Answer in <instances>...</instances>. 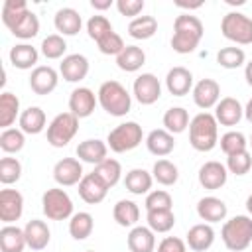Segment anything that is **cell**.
<instances>
[{
  "instance_id": "1",
  "label": "cell",
  "mask_w": 252,
  "mask_h": 252,
  "mask_svg": "<svg viewBox=\"0 0 252 252\" xmlns=\"http://www.w3.org/2000/svg\"><path fill=\"white\" fill-rule=\"evenodd\" d=\"M205 28L203 22L193 14H179L173 22V35H171V47L175 53L187 55L193 53L201 39H203Z\"/></svg>"
},
{
  "instance_id": "2",
  "label": "cell",
  "mask_w": 252,
  "mask_h": 252,
  "mask_svg": "<svg viewBox=\"0 0 252 252\" xmlns=\"http://www.w3.org/2000/svg\"><path fill=\"white\" fill-rule=\"evenodd\" d=\"M96 98H98L100 108L110 116L120 118L132 110V94L128 93V89L122 83H118L114 79L100 83V87L96 91Z\"/></svg>"
},
{
  "instance_id": "3",
  "label": "cell",
  "mask_w": 252,
  "mask_h": 252,
  "mask_svg": "<svg viewBox=\"0 0 252 252\" xmlns=\"http://www.w3.org/2000/svg\"><path fill=\"white\" fill-rule=\"evenodd\" d=\"M189 144L197 152H211L219 144V122L211 112H199L189 122Z\"/></svg>"
},
{
  "instance_id": "4",
  "label": "cell",
  "mask_w": 252,
  "mask_h": 252,
  "mask_svg": "<svg viewBox=\"0 0 252 252\" xmlns=\"http://www.w3.org/2000/svg\"><path fill=\"white\" fill-rule=\"evenodd\" d=\"M220 238L224 246L232 252H242L252 244V217L236 215L224 220L220 228Z\"/></svg>"
},
{
  "instance_id": "5",
  "label": "cell",
  "mask_w": 252,
  "mask_h": 252,
  "mask_svg": "<svg viewBox=\"0 0 252 252\" xmlns=\"http://www.w3.org/2000/svg\"><path fill=\"white\" fill-rule=\"evenodd\" d=\"M144 140V130L138 122L134 120H126L118 126H114L108 136H106V146L114 152V154H124L130 152L134 148H138Z\"/></svg>"
},
{
  "instance_id": "6",
  "label": "cell",
  "mask_w": 252,
  "mask_h": 252,
  "mask_svg": "<svg viewBox=\"0 0 252 252\" xmlns=\"http://www.w3.org/2000/svg\"><path fill=\"white\" fill-rule=\"evenodd\" d=\"M220 33L236 43V45H250L252 43V18L242 12H228L220 20Z\"/></svg>"
},
{
  "instance_id": "7",
  "label": "cell",
  "mask_w": 252,
  "mask_h": 252,
  "mask_svg": "<svg viewBox=\"0 0 252 252\" xmlns=\"http://www.w3.org/2000/svg\"><path fill=\"white\" fill-rule=\"evenodd\" d=\"M73 199L61 187H51L41 195V211L49 220H69L73 213Z\"/></svg>"
},
{
  "instance_id": "8",
  "label": "cell",
  "mask_w": 252,
  "mask_h": 252,
  "mask_svg": "<svg viewBox=\"0 0 252 252\" xmlns=\"http://www.w3.org/2000/svg\"><path fill=\"white\" fill-rule=\"evenodd\" d=\"M79 132V118L75 114L59 112L49 124H47V144L53 148H65Z\"/></svg>"
},
{
  "instance_id": "9",
  "label": "cell",
  "mask_w": 252,
  "mask_h": 252,
  "mask_svg": "<svg viewBox=\"0 0 252 252\" xmlns=\"http://www.w3.org/2000/svg\"><path fill=\"white\" fill-rule=\"evenodd\" d=\"M132 94L144 106L156 104L159 100V96H161V83L154 73H142V75H138L134 79Z\"/></svg>"
},
{
  "instance_id": "10",
  "label": "cell",
  "mask_w": 252,
  "mask_h": 252,
  "mask_svg": "<svg viewBox=\"0 0 252 252\" xmlns=\"http://www.w3.org/2000/svg\"><path fill=\"white\" fill-rule=\"evenodd\" d=\"M85 177L83 161L79 158H63L53 165V179L59 187H73L79 185Z\"/></svg>"
},
{
  "instance_id": "11",
  "label": "cell",
  "mask_w": 252,
  "mask_h": 252,
  "mask_svg": "<svg viewBox=\"0 0 252 252\" xmlns=\"http://www.w3.org/2000/svg\"><path fill=\"white\" fill-rule=\"evenodd\" d=\"M191 96H193V102L203 110H211L219 104L220 100V85L215 81V79H201L193 85V91H191Z\"/></svg>"
},
{
  "instance_id": "12",
  "label": "cell",
  "mask_w": 252,
  "mask_h": 252,
  "mask_svg": "<svg viewBox=\"0 0 252 252\" xmlns=\"http://www.w3.org/2000/svg\"><path fill=\"white\" fill-rule=\"evenodd\" d=\"M96 104H98V98H96L94 91L89 87H77L69 94V112L75 114L79 120L89 118L94 112Z\"/></svg>"
},
{
  "instance_id": "13",
  "label": "cell",
  "mask_w": 252,
  "mask_h": 252,
  "mask_svg": "<svg viewBox=\"0 0 252 252\" xmlns=\"http://www.w3.org/2000/svg\"><path fill=\"white\" fill-rule=\"evenodd\" d=\"M197 179H199V185L203 189H209V191H217L220 187H224L226 179H228V169L224 163L220 161H205L201 167H199V173H197Z\"/></svg>"
},
{
  "instance_id": "14",
  "label": "cell",
  "mask_w": 252,
  "mask_h": 252,
  "mask_svg": "<svg viewBox=\"0 0 252 252\" xmlns=\"http://www.w3.org/2000/svg\"><path fill=\"white\" fill-rule=\"evenodd\" d=\"M24 215V195L18 189L0 191V220L4 224H14Z\"/></svg>"
},
{
  "instance_id": "15",
  "label": "cell",
  "mask_w": 252,
  "mask_h": 252,
  "mask_svg": "<svg viewBox=\"0 0 252 252\" xmlns=\"http://www.w3.org/2000/svg\"><path fill=\"white\" fill-rule=\"evenodd\" d=\"M89 59L83 53H69L59 63V75L67 83H81L89 75Z\"/></svg>"
},
{
  "instance_id": "16",
  "label": "cell",
  "mask_w": 252,
  "mask_h": 252,
  "mask_svg": "<svg viewBox=\"0 0 252 252\" xmlns=\"http://www.w3.org/2000/svg\"><path fill=\"white\" fill-rule=\"evenodd\" d=\"M59 83V71H55L51 65H37L30 75V89L35 94H49L57 89Z\"/></svg>"
},
{
  "instance_id": "17",
  "label": "cell",
  "mask_w": 252,
  "mask_h": 252,
  "mask_svg": "<svg viewBox=\"0 0 252 252\" xmlns=\"http://www.w3.org/2000/svg\"><path fill=\"white\" fill-rule=\"evenodd\" d=\"M193 73L187 67H171L165 75V89L173 96H185L193 91Z\"/></svg>"
},
{
  "instance_id": "18",
  "label": "cell",
  "mask_w": 252,
  "mask_h": 252,
  "mask_svg": "<svg viewBox=\"0 0 252 252\" xmlns=\"http://www.w3.org/2000/svg\"><path fill=\"white\" fill-rule=\"evenodd\" d=\"M79 189V197L87 203V205H98L104 201L106 193H108V187L98 179V175L94 171L91 173H85V177L81 179V183L77 185Z\"/></svg>"
},
{
  "instance_id": "19",
  "label": "cell",
  "mask_w": 252,
  "mask_h": 252,
  "mask_svg": "<svg viewBox=\"0 0 252 252\" xmlns=\"http://www.w3.org/2000/svg\"><path fill=\"white\" fill-rule=\"evenodd\" d=\"M24 234H26V242H28V248L33 250V252H41L47 248L49 240H51V230L47 226L45 220L41 219H32L26 222L24 226Z\"/></svg>"
},
{
  "instance_id": "20",
  "label": "cell",
  "mask_w": 252,
  "mask_h": 252,
  "mask_svg": "<svg viewBox=\"0 0 252 252\" xmlns=\"http://www.w3.org/2000/svg\"><path fill=\"white\" fill-rule=\"evenodd\" d=\"M197 215L201 220L209 222V224H215V222H220L226 219L228 215V207L222 199L215 197V195H207V197H201L199 203H197Z\"/></svg>"
},
{
  "instance_id": "21",
  "label": "cell",
  "mask_w": 252,
  "mask_h": 252,
  "mask_svg": "<svg viewBox=\"0 0 252 252\" xmlns=\"http://www.w3.org/2000/svg\"><path fill=\"white\" fill-rule=\"evenodd\" d=\"M215 118L220 126H236L244 118V106L234 96H224L215 106Z\"/></svg>"
},
{
  "instance_id": "22",
  "label": "cell",
  "mask_w": 252,
  "mask_h": 252,
  "mask_svg": "<svg viewBox=\"0 0 252 252\" xmlns=\"http://www.w3.org/2000/svg\"><path fill=\"white\" fill-rule=\"evenodd\" d=\"M215 242V228L209 224V222H199V224H193L189 230H187V238H185V244L189 250L193 252H205L213 246Z\"/></svg>"
},
{
  "instance_id": "23",
  "label": "cell",
  "mask_w": 252,
  "mask_h": 252,
  "mask_svg": "<svg viewBox=\"0 0 252 252\" xmlns=\"http://www.w3.org/2000/svg\"><path fill=\"white\" fill-rule=\"evenodd\" d=\"M53 26L59 32V35H77L83 28V18L75 8H59L53 16Z\"/></svg>"
},
{
  "instance_id": "24",
  "label": "cell",
  "mask_w": 252,
  "mask_h": 252,
  "mask_svg": "<svg viewBox=\"0 0 252 252\" xmlns=\"http://www.w3.org/2000/svg\"><path fill=\"white\" fill-rule=\"evenodd\" d=\"M8 59H10V63H12L16 69H20V71H28V69L33 71V69L37 67L39 51H37V47H33L32 43L22 41V43H16V45L10 49Z\"/></svg>"
},
{
  "instance_id": "25",
  "label": "cell",
  "mask_w": 252,
  "mask_h": 252,
  "mask_svg": "<svg viewBox=\"0 0 252 252\" xmlns=\"http://www.w3.org/2000/svg\"><path fill=\"white\" fill-rule=\"evenodd\" d=\"M126 244L130 252H154L156 250V232L150 226L136 224L130 228L126 236Z\"/></svg>"
},
{
  "instance_id": "26",
  "label": "cell",
  "mask_w": 252,
  "mask_h": 252,
  "mask_svg": "<svg viewBox=\"0 0 252 252\" xmlns=\"http://www.w3.org/2000/svg\"><path fill=\"white\" fill-rule=\"evenodd\" d=\"M146 148L156 158H165L175 148V138L165 128H156L146 136Z\"/></svg>"
},
{
  "instance_id": "27",
  "label": "cell",
  "mask_w": 252,
  "mask_h": 252,
  "mask_svg": "<svg viewBox=\"0 0 252 252\" xmlns=\"http://www.w3.org/2000/svg\"><path fill=\"white\" fill-rule=\"evenodd\" d=\"M75 152H77V158H79L83 163L98 165L100 161L106 159L108 146H106V142H102V140H98V138H89V140L79 142V146H77Z\"/></svg>"
},
{
  "instance_id": "28",
  "label": "cell",
  "mask_w": 252,
  "mask_h": 252,
  "mask_svg": "<svg viewBox=\"0 0 252 252\" xmlns=\"http://www.w3.org/2000/svg\"><path fill=\"white\" fill-rule=\"evenodd\" d=\"M18 128L30 136L41 134L47 128V116L39 106H28L18 118Z\"/></svg>"
},
{
  "instance_id": "29",
  "label": "cell",
  "mask_w": 252,
  "mask_h": 252,
  "mask_svg": "<svg viewBox=\"0 0 252 252\" xmlns=\"http://www.w3.org/2000/svg\"><path fill=\"white\" fill-rule=\"evenodd\" d=\"M152 185H154L152 173L142 167H134L124 175V187L132 195H148L152 191Z\"/></svg>"
},
{
  "instance_id": "30",
  "label": "cell",
  "mask_w": 252,
  "mask_h": 252,
  "mask_svg": "<svg viewBox=\"0 0 252 252\" xmlns=\"http://www.w3.org/2000/svg\"><path fill=\"white\" fill-rule=\"evenodd\" d=\"M28 246L24 228L16 224H4L0 228V250L2 252H24Z\"/></svg>"
},
{
  "instance_id": "31",
  "label": "cell",
  "mask_w": 252,
  "mask_h": 252,
  "mask_svg": "<svg viewBox=\"0 0 252 252\" xmlns=\"http://www.w3.org/2000/svg\"><path fill=\"white\" fill-rule=\"evenodd\" d=\"M112 217H114V220H116L118 226L132 228L140 220V207L134 201H130V199H120L112 207Z\"/></svg>"
},
{
  "instance_id": "32",
  "label": "cell",
  "mask_w": 252,
  "mask_h": 252,
  "mask_svg": "<svg viewBox=\"0 0 252 252\" xmlns=\"http://www.w3.org/2000/svg\"><path fill=\"white\" fill-rule=\"evenodd\" d=\"M10 33H12L14 37L22 39V41H28V39L35 37V35L39 33V18H37L32 10L24 12V14L14 22V26L10 28Z\"/></svg>"
},
{
  "instance_id": "33",
  "label": "cell",
  "mask_w": 252,
  "mask_h": 252,
  "mask_svg": "<svg viewBox=\"0 0 252 252\" xmlns=\"http://www.w3.org/2000/svg\"><path fill=\"white\" fill-rule=\"evenodd\" d=\"M22 110H20V98L10 93V91H4L0 94V128L6 130V128H12V124L16 122V118H20Z\"/></svg>"
},
{
  "instance_id": "34",
  "label": "cell",
  "mask_w": 252,
  "mask_h": 252,
  "mask_svg": "<svg viewBox=\"0 0 252 252\" xmlns=\"http://www.w3.org/2000/svg\"><path fill=\"white\" fill-rule=\"evenodd\" d=\"M146 63V53L142 47L138 45H126L122 49V53L116 57V65L118 69L126 71V73H136L142 69V65Z\"/></svg>"
},
{
  "instance_id": "35",
  "label": "cell",
  "mask_w": 252,
  "mask_h": 252,
  "mask_svg": "<svg viewBox=\"0 0 252 252\" xmlns=\"http://www.w3.org/2000/svg\"><path fill=\"white\" fill-rule=\"evenodd\" d=\"M94 230V219L87 211H79L69 219V234L73 240H87Z\"/></svg>"
},
{
  "instance_id": "36",
  "label": "cell",
  "mask_w": 252,
  "mask_h": 252,
  "mask_svg": "<svg viewBox=\"0 0 252 252\" xmlns=\"http://www.w3.org/2000/svg\"><path fill=\"white\" fill-rule=\"evenodd\" d=\"M161 122H163V128L169 132V134H181V132H185L187 128H189V112L183 108V106H171V108H167L165 112H163V118H161Z\"/></svg>"
},
{
  "instance_id": "37",
  "label": "cell",
  "mask_w": 252,
  "mask_h": 252,
  "mask_svg": "<svg viewBox=\"0 0 252 252\" xmlns=\"http://www.w3.org/2000/svg\"><path fill=\"white\" fill-rule=\"evenodd\" d=\"M158 32V20L154 16H138L128 24V35L132 39H150Z\"/></svg>"
},
{
  "instance_id": "38",
  "label": "cell",
  "mask_w": 252,
  "mask_h": 252,
  "mask_svg": "<svg viewBox=\"0 0 252 252\" xmlns=\"http://www.w3.org/2000/svg\"><path fill=\"white\" fill-rule=\"evenodd\" d=\"M152 177H154V181H158L159 185L171 187V185H175L177 179H179V169H177V165H175L173 161L161 158V159H158V161L154 163V167H152Z\"/></svg>"
},
{
  "instance_id": "39",
  "label": "cell",
  "mask_w": 252,
  "mask_h": 252,
  "mask_svg": "<svg viewBox=\"0 0 252 252\" xmlns=\"http://www.w3.org/2000/svg\"><path fill=\"white\" fill-rule=\"evenodd\" d=\"M93 171L98 175V179H100L108 189L114 187V185L122 179V165H120V161L114 159V158H106L104 161H100L98 165H94Z\"/></svg>"
},
{
  "instance_id": "40",
  "label": "cell",
  "mask_w": 252,
  "mask_h": 252,
  "mask_svg": "<svg viewBox=\"0 0 252 252\" xmlns=\"http://www.w3.org/2000/svg\"><path fill=\"white\" fill-rule=\"evenodd\" d=\"M146 222L156 234H165L175 226V215L173 211H148Z\"/></svg>"
},
{
  "instance_id": "41",
  "label": "cell",
  "mask_w": 252,
  "mask_h": 252,
  "mask_svg": "<svg viewBox=\"0 0 252 252\" xmlns=\"http://www.w3.org/2000/svg\"><path fill=\"white\" fill-rule=\"evenodd\" d=\"M220 144V150L224 152V156H234V154H240V152H246L248 150V140L242 132L238 130H228L220 136L219 140Z\"/></svg>"
},
{
  "instance_id": "42",
  "label": "cell",
  "mask_w": 252,
  "mask_h": 252,
  "mask_svg": "<svg viewBox=\"0 0 252 252\" xmlns=\"http://www.w3.org/2000/svg\"><path fill=\"white\" fill-rule=\"evenodd\" d=\"M65 51H67V41L59 33H51V35L43 37V41L39 45V53L45 59H63Z\"/></svg>"
},
{
  "instance_id": "43",
  "label": "cell",
  "mask_w": 252,
  "mask_h": 252,
  "mask_svg": "<svg viewBox=\"0 0 252 252\" xmlns=\"http://www.w3.org/2000/svg\"><path fill=\"white\" fill-rule=\"evenodd\" d=\"M26 144V134L20 128H6L0 134V150L4 154H18L24 150Z\"/></svg>"
},
{
  "instance_id": "44",
  "label": "cell",
  "mask_w": 252,
  "mask_h": 252,
  "mask_svg": "<svg viewBox=\"0 0 252 252\" xmlns=\"http://www.w3.org/2000/svg\"><path fill=\"white\" fill-rule=\"evenodd\" d=\"M217 63L224 69H238V67L246 65V53L242 47H236V45L222 47L217 53Z\"/></svg>"
},
{
  "instance_id": "45",
  "label": "cell",
  "mask_w": 252,
  "mask_h": 252,
  "mask_svg": "<svg viewBox=\"0 0 252 252\" xmlns=\"http://www.w3.org/2000/svg\"><path fill=\"white\" fill-rule=\"evenodd\" d=\"M20 177H22V163H20V159L4 156L0 159V183L2 185H12V183L20 181Z\"/></svg>"
},
{
  "instance_id": "46",
  "label": "cell",
  "mask_w": 252,
  "mask_h": 252,
  "mask_svg": "<svg viewBox=\"0 0 252 252\" xmlns=\"http://www.w3.org/2000/svg\"><path fill=\"white\" fill-rule=\"evenodd\" d=\"M144 207H146V213L148 211H173V199L165 189H154L146 195Z\"/></svg>"
},
{
  "instance_id": "47",
  "label": "cell",
  "mask_w": 252,
  "mask_h": 252,
  "mask_svg": "<svg viewBox=\"0 0 252 252\" xmlns=\"http://www.w3.org/2000/svg\"><path fill=\"white\" fill-rule=\"evenodd\" d=\"M110 32H114V28H112V24H110V20L106 18V16H100V14H94V16H91L89 20H87V33H89V37L96 43V41H100L106 33H110Z\"/></svg>"
},
{
  "instance_id": "48",
  "label": "cell",
  "mask_w": 252,
  "mask_h": 252,
  "mask_svg": "<svg viewBox=\"0 0 252 252\" xmlns=\"http://www.w3.org/2000/svg\"><path fill=\"white\" fill-rule=\"evenodd\" d=\"M30 8H28V4H26V0H6L4 4H2V22H4V26L10 30L12 26H14V22L24 14V12H28Z\"/></svg>"
},
{
  "instance_id": "49",
  "label": "cell",
  "mask_w": 252,
  "mask_h": 252,
  "mask_svg": "<svg viewBox=\"0 0 252 252\" xmlns=\"http://www.w3.org/2000/svg\"><path fill=\"white\" fill-rule=\"evenodd\" d=\"M252 167V156L250 152H240V154H234V156H226V169L228 173L232 175H246Z\"/></svg>"
},
{
  "instance_id": "50",
  "label": "cell",
  "mask_w": 252,
  "mask_h": 252,
  "mask_svg": "<svg viewBox=\"0 0 252 252\" xmlns=\"http://www.w3.org/2000/svg\"><path fill=\"white\" fill-rule=\"evenodd\" d=\"M96 47H98V51L102 55H114V57H118L122 53V49L126 47V43H124V39H122L120 33L110 32L100 41H96Z\"/></svg>"
},
{
  "instance_id": "51",
  "label": "cell",
  "mask_w": 252,
  "mask_h": 252,
  "mask_svg": "<svg viewBox=\"0 0 252 252\" xmlns=\"http://www.w3.org/2000/svg\"><path fill=\"white\" fill-rule=\"evenodd\" d=\"M144 6H146L144 0H118L116 2V10L120 12V16H126L132 20L144 12Z\"/></svg>"
},
{
  "instance_id": "52",
  "label": "cell",
  "mask_w": 252,
  "mask_h": 252,
  "mask_svg": "<svg viewBox=\"0 0 252 252\" xmlns=\"http://www.w3.org/2000/svg\"><path fill=\"white\" fill-rule=\"evenodd\" d=\"M158 252H187V244L177 236H165L158 244Z\"/></svg>"
},
{
  "instance_id": "53",
  "label": "cell",
  "mask_w": 252,
  "mask_h": 252,
  "mask_svg": "<svg viewBox=\"0 0 252 252\" xmlns=\"http://www.w3.org/2000/svg\"><path fill=\"white\" fill-rule=\"evenodd\" d=\"M112 4H114L112 0H91V6H93L94 10H100V12H102V10H108Z\"/></svg>"
},
{
  "instance_id": "54",
  "label": "cell",
  "mask_w": 252,
  "mask_h": 252,
  "mask_svg": "<svg viewBox=\"0 0 252 252\" xmlns=\"http://www.w3.org/2000/svg\"><path fill=\"white\" fill-rule=\"evenodd\" d=\"M244 79H246V83L252 87V61H248V63L244 65Z\"/></svg>"
},
{
  "instance_id": "55",
  "label": "cell",
  "mask_w": 252,
  "mask_h": 252,
  "mask_svg": "<svg viewBox=\"0 0 252 252\" xmlns=\"http://www.w3.org/2000/svg\"><path fill=\"white\" fill-rule=\"evenodd\" d=\"M179 8H185V10H197L203 6V2H195V4H187V2H175Z\"/></svg>"
},
{
  "instance_id": "56",
  "label": "cell",
  "mask_w": 252,
  "mask_h": 252,
  "mask_svg": "<svg viewBox=\"0 0 252 252\" xmlns=\"http://www.w3.org/2000/svg\"><path fill=\"white\" fill-rule=\"evenodd\" d=\"M244 118L252 124V98L246 102V106H244Z\"/></svg>"
},
{
  "instance_id": "57",
  "label": "cell",
  "mask_w": 252,
  "mask_h": 252,
  "mask_svg": "<svg viewBox=\"0 0 252 252\" xmlns=\"http://www.w3.org/2000/svg\"><path fill=\"white\" fill-rule=\"evenodd\" d=\"M246 211L250 213V217H252V193L248 195V199H246Z\"/></svg>"
},
{
  "instance_id": "58",
  "label": "cell",
  "mask_w": 252,
  "mask_h": 252,
  "mask_svg": "<svg viewBox=\"0 0 252 252\" xmlns=\"http://www.w3.org/2000/svg\"><path fill=\"white\" fill-rule=\"evenodd\" d=\"M248 146H250V150H252V134H250V140H248Z\"/></svg>"
},
{
  "instance_id": "59",
  "label": "cell",
  "mask_w": 252,
  "mask_h": 252,
  "mask_svg": "<svg viewBox=\"0 0 252 252\" xmlns=\"http://www.w3.org/2000/svg\"><path fill=\"white\" fill-rule=\"evenodd\" d=\"M85 252H94V250H85Z\"/></svg>"
}]
</instances>
